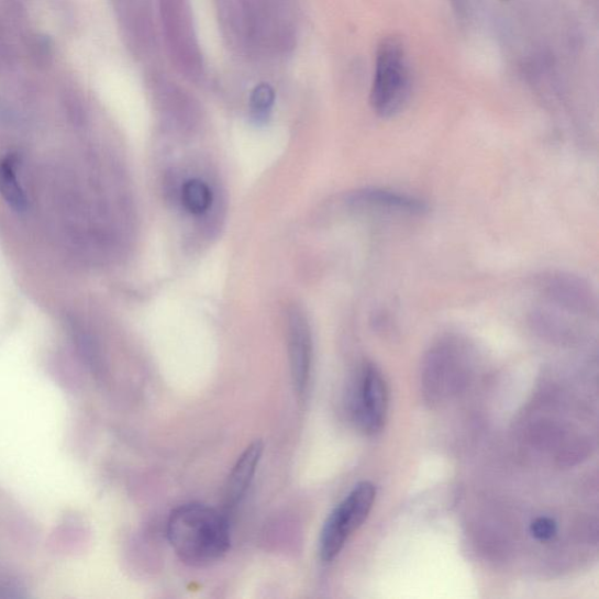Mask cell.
<instances>
[{
  "label": "cell",
  "mask_w": 599,
  "mask_h": 599,
  "mask_svg": "<svg viewBox=\"0 0 599 599\" xmlns=\"http://www.w3.org/2000/svg\"><path fill=\"white\" fill-rule=\"evenodd\" d=\"M167 533L177 556L192 567L214 564L231 547L226 514L203 503H187L176 508L169 517Z\"/></svg>",
  "instance_id": "6da1fadb"
},
{
  "label": "cell",
  "mask_w": 599,
  "mask_h": 599,
  "mask_svg": "<svg viewBox=\"0 0 599 599\" xmlns=\"http://www.w3.org/2000/svg\"><path fill=\"white\" fill-rule=\"evenodd\" d=\"M412 95V73L404 43L391 35L379 43L370 102L374 112L390 119L404 111Z\"/></svg>",
  "instance_id": "7a4b0ae2"
},
{
  "label": "cell",
  "mask_w": 599,
  "mask_h": 599,
  "mask_svg": "<svg viewBox=\"0 0 599 599\" xmlns=\"http://www.w3.org/2000/svg\"><path fill=\"white\" fill-rule=\"evenodd\" d=\"M376 499V487L369 481L357 484L353 491L325 520L320 536V556L334 561L350 537L368 519Z\"/></svg>",
  "instance_id": "3957f363"
},
{
  "label": "cell",
  "mask_w": 599,
  "mask_h": 599,
  "mask_svg": "<svg viewBox=\"0 0 599 599\" xmlns=\"http://www.w3.org/2000/svg\"><path fill=\"white\" fill-rule=\"evenodd\" d=\"M356 423L368 434L382 431L388 414L389 395L386 380L373 365L363 368L353 399Z\"/></svg>",
  "instance_id": "277c9868"
},
{
  "label": "cell",
  "mask_w": 599,
  "mask_h": 599,
  "mask_svg": "<svg viewBox=\"0 0 599 599\" xmlns=\"http://www.w3.org/2000/svg\"><path fill=\"white\" fill-rule=\"evenodd\" d=\"M288 355L295 387L302 395L310 386L313 344L310 325L298 310L288 318Z\"/></svg>",
  "instance_id": "5b68a950"
},
{
  "label": "cell",
  "mask_w": 599,
  "mask_h": 599,
  "mask_svg": "<svg viewBox=\"0 0 599 599\" xmlns=\"http://www.w3.org/2000/svg\"><path fill=\"white\" fill-rule=\"evenodd\" d=\"M350 203L362 211L380 214L419 215L426 212L428 207L421 199L387 189L368 188L354 192Z\"/></svg>",
  "instance_id": "8992f818"
},
{
  "label": "cell",
  "mask_w": 599,
  "mask_h": 599,
  "mask_svg": "<svg viewBox=\"0 0 599 599\" xmlns=\"http://www.w3.org/2000/svg\"><path fill=\"white\" fill-rule=\"evenodd\" d=\"M23 169V157L18 153L10 152L0 158V196L18 214H25L31 208Z\"/></svg>",
  "instance_id": "52a82bcc"
},
{
  "label": "cell",
  "mask_w": 599,
  "mask_h": 599,
  "mask_svg": "<svg viewBox=\"0 0 599 599\" xmlns=\"http://www.w3.org/2000/svg\"><path fill=\"white\" fill-rule=\"evenodd\" d=\"M263 453L264 443L262 441L253 442L233 466L225 488L226 511H232L245 498L254 476L257 474Z\"/></svg>",
  "instance_id": "ba28073f"
},
{
  "label": "cell",
  "mask_w": 599,
  "mask_h": 599,
  "mask_svg": "<svg viewBox=\"0 0 599 599\" xmlns=\"http://www.w3.org/2000/svg\"><path fill=\"white\" fill-rule=\"evenodd\" d=\"M212 201V191L202 179H189L181 187V204L192 214L206 213L211 208Z\"/></svg>",
  "instance_id": "9c48e42d"
},
{
  "label": "cell",
  "mask_w": 599,
  "mask_h": 599,
  "mask_svg": "<svg viewBox=\"0 0 599 599\" xmlns=\"http://www.w3.org/2000/svg\"><path fill=\"white\" fill-rule=\"evenodd\" d=\"M275 104V92L269 85L263 84L253 90L251 97V111L257 121H264Z\"/></svg>",
  "instance_id": "30bf717a"
},
{
  "label": "cell",
  "mask_w": 599,
  "mask_h": 599,
  "mask_svg": "<svg viewBox=\"0 0 599 599\" xmlns=\"http://www.w3.org/2000/svg\"><path fill=\"white\" fill-rule=\"evenodd\" d=\"M556 533L557 524L552 518H537L531 524V534L539 541L552 540Z\"/></svg>",
  "instance_id": "8fae6325"
}]
</instances>
